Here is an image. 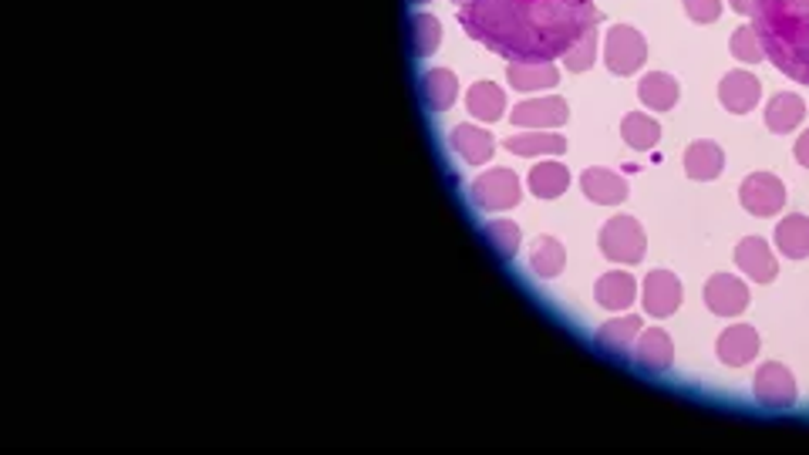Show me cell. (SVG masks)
Segmentation results:
<instances>
[{"label": "cell", "mask_w": 809, "mask_h": 455, "mask_svg": "<svg viewBox=\"0 0 809 455\" xmlns=\"http://www.w3.org/2000/svg\"><path fill=\"white\" fill-rule=\"evenodd\" d=\"M597 21L593 0H466L459 8L469 38L510 61L564 58Z\"/></svg>", "instance_id": "1"}, {"label": "cell", "mask_w": 809, "mask_h": 455, "mask_svg": "<svg viewBox=\"0 0 809 455\" xmlns=\"http://www.w3.org/2000/svg\"><path fill=\"white\" fill-rule=\"evenodd\" d=\"M752 27L765 58L809 85V0H752Z\"/></svg>", "instance_id": "2"}, {"label": "cell", "mask_w": 809, "mask_h": 455, "mask_svg": "<svg viewBox=\"0 0 809 455\" xmlns=\"http://www.w3.org/2000/svg\"><path fill=\"white\" fill-rule=\"evenodd\" d=\"M645 243V230L635 217H611L601 230V254L614 263H641Z\"/></svg>", "instance_id": "3"}, {"label": "cell", "mask_w": 809, "mask_h": 455, "mask_svg": "<svg viewBox=\"0 0 809 455\" xmlns=\"http://www.w3.org/2000/svg\"><path fill=\"white\" fill-rule=\"evenodd\" d=\"M473 206L482 209V213H503V209H513L523 196L516 172L510 169H489L486 176H479L469 189Z\"/></svg>", "instance_id": "4"}, {"label": "cell", "mask_w": 809, "mask_h": 455, "mask_svg": "<svg viewBox=\"0 0 809 455\" xmlns=\"http://www.w3.org/2000/svg\"><path fill=\"white\" fill-rule=\"evenodd\" d=\"M604 61L614 75H635L638 67L648 61V41L635 27L627 24H617L611 27L608 34V45H604Z\"/></svg>", "instance_id": "5"}, {"label": "cell", "mask_w": 809, "mask_h": 455, "mask_svg": "<svg viewBox=\"0 0 809 455\" xmlns=\"http://www.w3.org/2000/svg\"><path fill=\"white\" fill-rule=\"evenodd\" d=\"M752 395L765 408H793L796 405V378L780 361H765L752 378Z\"/></svg>", "instance_id": "6"}, {"label": "cell", "mask_w": 809, "mask_h": 455, "mask_svg": "<svg viewBox=\"0 0 809 455\" xmlns=\"http://www.w3.org/2000/svg\"><path fill=\"white\" fill-rule=\"evenodd\" d=\"M738 199L752 217H776L786 202V186L772 172H752V176L738 189Z\"/></svg>", "instance_id": "7"}, {"label": "cell", "mask_w": 809, "mask_h": 455, "mask_svg": "<svg viewBox=\"0 0 809 455\" xmlns=\"http://www.w3.org/2000/svg\"><path fill=\"white\" fill-rule=\"evenodd\" d=\"M641 300H645V310L651 318H672L682 304V280L672 273V270H651L645 276V287H641Z\"/></svg>", "instance_id": "8"}, {"label": "cell", "mask_w": 809, "mask_h": 455, "mask_svg": "<svg viewBox=\"0 0 809 455\" xmlns=\"http://www.w3.org/2000/svg\"><path fill=\"white\" fill-rule=\"evenodd\" d=\"M567 119H571V104L567 98H556V95L513 104V125L519 128H556Z\"/></svg>", "instance_id": "9"}, {"label": "cell", "mask_w": 809, "mask_h": 455, "mask_svg": "<svg viewBox=\"0 0 809 455\" xmlns=\"http://www.w3.org/2000/svg\"><path fill=\"white\" fill-rule=\"evenodd\" d=\"M706 304L719 318H735L749 307V287L732 273H715L706 284Z\"/></svg>", "instance_id": "10"}, {"label": "cell", "mask_w": 809, "mask_h": 455, "mask_svg": "<svg viewBox=\"0 0 809 455\" xmlns=\"http://www.w3.org/2000/svg\"><path fill=\"white\" fill-rule=\"evenodd\" d=\"M630 358H635V365L641 371H648V374H664L667 368H672L675 344H672V337H667L661 328H648V331L638 334Z\"/></svg>", "instance_id": "11"}, {"label": "cell", "mask_w": 809, "mask_h": 455, "mask_svg": "<svg viewBox=\"0 0 809 455\" xmlns=\"http://www.w3.org/2000/svg\"><path fill=\"white\" fill-rule=\"evenodd\" d=\"M735 263L738 270H746V276H752L756 284H769V280H776L780 267H776V257H772L769 243L762 236H749L735 247Z\"/></svg>", "instance_id": "12"}, {"label": "cell", "mask_w": 809, "mask_h": 455, "mask_svg": "<svg viewBox=\"0 0 809 455\" xmlns=\"http://www.w3.org/2000/svg\"><path fill=\"white\" fill-rule=\"evenodd\" d=\"M762 95V85L756 82V75L749 72H728L722 82H719V101L725 104L728 112L735 115H746L756 109V101Z\"/></svg>", "instance_id": "13"}, {"label": "cell", "mask_w": 809, "mask_h": 455, "mask_svg": "<svg viewBox=\"0 0 809 455\" xmlns=\"http://www.w3.org/2000/svg\"><path fill=\"white\" fill-rule=\"evenodd\" d=\"M759 355V334L749 324H732L719 337V361L728 368H743Z\"/></svg>", "instance_id": "14"}, {"label": "cell", "mask_w": 809, "mask_h": 455, "mask_svg": "<svg viewBox=\"0 0 809 455\" xmlns=\"http://www.w3.org/2000/svg\"><path fill=\"white\" fill-rule=\"evenodd\" d=\"M638 334H641V318L638 313H627V318H614L597 331V344L614 358H627L630 352H635Z\"/></svg>", "instance_id": "15"}, {"label": "cell", "mask_w": 809, "mask_h": 455, "mask_svg": "<svg viewBox=\"0 0 809 455\" xmlns=\"http://www.w3.org/2000/svg\"><path fill=\"white\" fill-rule=\"evenodd\" d=\"M580 189L587 199L601 202V206H617L627 199V180L611 169H587L580 176Z\"/></svg>", "instance_id": "16"}, {"label": "cell", "mask_w": 809, "mask_h": 455, "mask_svg": "<svg viewBox=\"0 0 809 455\" xmlns=\"http://www.w3.org/2000/svg\"><path fill=\"white\" fill-rule=\"evenodd\" d=\"M506 78L516 91H540L553 88L560 82V72L553 61H510Z\"/></svg>", "instance_id": "17"}, {"label": "cell", "mask_w": 809, "mask_h": 455, "mask_svg": "<svg viewBox=\"0 0 809 455\" xmlns=\"http://www.w3.org/2000/svg\"><path fill=\"white\" fill-rule=\"evenodd\" d=\"M722 169H725V152L715 143H709V138H701V143H691L685 149V172H688L691 180L709 183V180L722 176Z\"/></svg>", "instance_id": "18"}, {"label": "cell", "mask_w": 809, "mask_h": 455, "mask_svg": "<svg viewBox=\"0 0 809 455\" xmlns=\"http://www.w3.org/2000/svg\"><path fill=\"white\" fill-rule=\"evenodd\" d=\"M513 156H560L567 152V138L556 132H543V128H530L523 135H510L503 143Z\"/></svg>", "instance_id": "19"}, {"label": "cell", "mask_w": 809, "mask_h": 455, "mask_svg": "<svg viewBox=\"0 0 809 455\" xmlns=\"http://www.w3.org/2000/svg\"><path fill=\"white\" fill-rule=\"evenodd\" d=\"M466 109H469V115L479 119V122H497V119L506 115V95H503L500 85H492V82H476V85L466 91Z\"/></svg>", "instance_id": "20"}, {"label": "cell", "mask_w": 809, "mask_h": 455, "mask_svg": "<svg viewBox=\"0 0 809 455\" xmlns=\"http://www.w3.org/2000/svg\"><path fill=\"white\" fill-rule=\"evenodd\" d=\"M638 297V284L630 273H604L601 280H597V304L608 307V310H627L630 304H635Z\"/></svg>", "instance_id": "21"}, {"label": "cell", "mask_w": 809, "mask_h": 455, "mask_svg": "<svg viewBox=\"0 0 809 455\" xmlns=\"http://www.w3.org/2000/svg\"><path fill=\"white\" fill-rule=\"evenodd\" d=\"M452 149L473 165L489 162L492 159V135L479 125H455L452 128Z\"/></svg>", "instance_id": "22"}, {"label": "cell", "mask_w": 809, "mask_h": 455, "mask_svg": "<svg viewBox=\"0 0 809 455\" xmlns=\"http://www.w3.org/2000/svg\"><path fill=\"white\" fill-rule=\"evenodd\" d=\"M571 186V172L564 162H540L530 169V193L537 199H556Z\"/></svg>", "instance_id": "23"}, {"label": "cell", "mask_w": 809, "mask_h": 455, "mask_svg": "<svg viewBox=\"0 0 809 455\" xmlns=\"http://www.w3.org/2000/svg\"><path fill=\"white\" fill-rule=\"evenodd\" d=\"M802 115H806V101L796 95V91H783V95H776L769 101V109H765V125L772 128V132H793L799 122H802Z\"/></svg>", "instance_id": "24"}, {"label": "cell", "mask_w": 809, "mask_h": 455, "mask_svg": "<svg viewBox=\"0 0 809 455\" xmlns=\"http://www.w3.org/2000/svg\"><path fill=\"white\" fill-rule=\"evenodd\" d=\"M638 98L648 104V109L667 112V109H675V101H678V82L664 72H648L638 82Z\"/></svg>", "instance_id": "25"}, {"label": "cell", "mask_w": 809, "mask_h": 455, "mask_svg": "<svg viewBox=\"0 0 809 455\" xmlns=\"http://www.w3.org/2000/svg\"><path fill=\"white\" fill-rule=\"evenodd\" d=\"M776 247L789 260L809 257V217L796 213V217H786L783 223H776Z\"/></svg>", "instance_id": "26"}, {"label": "cell", "mask_w": 809, "mask_h": 455, "mask_svg": "<svg viewBox=\"0 0 809 455\" xmlns=\"http://www.w3.org/2000/svg\"><path fill=\"white\" fill-rule=\"evenodd\" d=\"M455 91H459V82H455L449 67H432V72L421 75V95H426V104L432 112H445L455 101Z\"/></svg>", "instance_id": "27"}, {"label": "cell", "mask_w": 809, "mask_h": 455, "mask_svg": "<svg viewBox=\"0 0 809 455\" xmlns=\"http://www.w3.org/2000/svg\"><path fill=\"white\" fill-rule=\"evenodd\" d=\"M621 135H624V143H627L630 149L648 152V149L658 146L661 125H658L654 119H648L645 112H630V115H624V122H621Z\"/></svg>", "instance_id": "28"}, {"label": "cell", "mask_w": 809, "mask_h": 455, "mask_svg": "<svg viewBox=\"0 0 809 455\" xmlns=\"http://www.w3.org/2000/svg\"><path fill=\"white\" fill-rule=\"evenodd\" d=\"M564 260H567L564 247H560V243H556L553 236H540V239H537V250H534V257H530V267H534L537 276L550 280V276H556L560 270H564Z\"/></svg>", "instance_id": "29"}, {"label": "cell", "mask_w": 809, "mask_h": 455, "mask_svg": "<svg viewBox=\"0 0 809 455\" xmlns=\"http://www.w3.org/2000/svg\"><path fill=\"white\" fill-rule=\"evenodd\" d=\"M442 41V27L436 17L429 14H415L412 17V48H415V58H426L439 48Z\"/></svg>", "instance_id": "30"}, {"label": "cell", "mask_w": 809, "mask_h": 455, "mask_svg": "<svg viewBox=\"0 0 809 455\" xmlns=\"http://www.w3.org/2000/svg\"><path fill=\"white\" fill-rule=\"evenodd\" d=\"M486 236H489V243L497 247V254L503 260H513L516 257V250H519V226L513 220H492V223H486Z\"/></svg>", "instance_id": "31"}, {"label": "cell", "mask_w": 809, "mask_h": 455, "mask_svg": "<svg viewBox=\"0 0 809 455\" xmlns=\"http://www.w3.org/2000/svg\"><path fill=\"white\" fill-rule=\"evenodd\" d=\"M728 48H732V54H735L738 61H746V64H759V61L765 58L762 41H759V34H756V27H752V24L735 27Z\"/></svg>", "instance_id": "32"}, {"label": "cell", "mask_w": 809, "mask_h": 455, "mask_svg": "<svg viewBox=\"0 0 809 455\" xmlns=\"http://www.w3.org/2000/svg\"><path fill=\"white\" fill-rule=\"evenodd\" d=\"M593 61H597V27H590L584 38L574 45V48H567V54H564V64H567V72H574V75H580V72H587V67H593Z\"/></svg>", "instance_id": "33"}, {"label": "cell", "mask_w": 809, "mask_h": 455, "mask_svg": "<svg viewBox=\"0 0 809 455\" xmlns=\"http://www.w3.org/2000/svg\"><path fill=\"white\" fill-rule=\"evenodd\" d=\"M685 11L695 24H712L722 17V0H685Z\"/></svg>", "instance_id": "34"}, {"label": "cell", "mask_w": 809, "mask_h": 455, "mask_svg": "<svg viewBox=\"0 0 809 455\" xmlns=\"http://www.w3.org/2000/svg\"><path fill=\"white\" fill-rule=\"evenodd\" d=\"M793 152H796L799 165H806V169H809V128L796 138V149H793Z\"/></svg>", "instance_id": "35"}, {"label": "cell", "mask_w": 809, "mask_h": 455, "mask_svg": "<svg viewBox=\"0 0 809 455\" xmlns=\"http://www.w3.org/2000/svg\"><path fill=\"white\" fill-rule=\"evenodd\" d=\"M732 4V11H738V14H752V0H728Z\"/></svg>", "instance_id": "36"}, {"label": "cell", "mask_w": 809, "mask_h": 455, "mask_svg": "<svg viewBox=\"0 0 809 455\" xmlns=\"http://www.w3.org/2000/svg\"><path fill=\"white\" fill-rule=\"evenodd\" d=\"M452 4H455V8H463V4H466V0H452Z\"/></svg>", "instance_id": "37"}, {"label": "cell", "mask_w": 809, "mask_h": 455, "mask_svg": "<svg viewBox=\"0 0 809 455\" xmlns=\"http://www.w3.org/2000/svg\"><path fill=\"white\" fill-rule=\"evenodd\" d=\"M415 4H429V0H415Z\"/></svg>", "instance_id": "38"}]
</instances>
